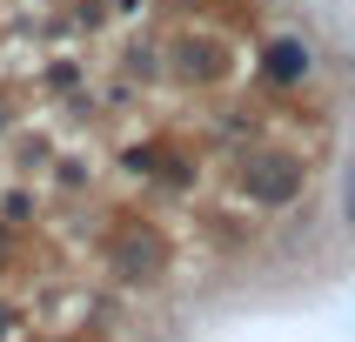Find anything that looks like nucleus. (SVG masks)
<instances>
[{"instance_id": "obj_6", "label": "nucleus", "mask_w": 355, "mask_h": 342, "mask_svg": "<svg viewBox=\"0 0 355 342\" xmlns=\"http://www.w3.org/2000/svg\"><path fill=\"white\" fill-rule=\"evenodd\" d=\"M342 221H349V228H355V168H349V175H342Z\"/></svg>"}, {"instance_id": "obj_3", "label": "nucleus", "mask_w": 355, "mask_h": 342, "mask_svg": "<svg viewBox=\"0 0 355 342\" xmlns=\"http://www.w3.org/2000/svg\"><path fill=\"white\" fill-rule=\"evenodd\" d=\"M309 74H315V47L302 34H275L268 40V54H261V80H268V87H302Z\"/></svg>"}, {"instance_id": "obj_7", "label": "nucleus", "mask_w": 355, "mask_h": 342, "mask_svg": "<svg viewBox=\"0 0 355 342\" xmlns=\"http://www.w3.org/2000/svg\"><path fill=\"white\" fill-rule=\"evenodd\" d=\"M155 161H161L155 148H128V168H135V175H148V168H155Z\"/></svg>"}, {"instance_id": "obj_11", "label": "nucleus", "mask_w": 355, "mask_h": 342, "mask_svg": "<svg viewBox=\"0 0 355 342\" xmlns=\"http://www.w3.org/2000/svg\"><path fill=\"white\" fill-rule=\"evenodd\" d=\"M0 121H7V108H0Z\"/></svg>"}, {"instance_id": "obj_9", "label": "nucleus", "mask_w": 355, "mask_h": 342, "mask_svg": "<svg viewBox=\"0 0 355 342\" xmlns=\"http://www.w3.org/2000/svg\"><path fill=\"white\" fill-rule=\"evenodd\" d=\"M7 329H14V309H7V302H0V336H7Z\"/></svg>"}, {"instance_id": "obj_10", "label": "nucleus", "mask_w": 355, "mask_h": 342, "mask_svg": "<svg viewBox=\"0 0 355 342\" xmlns=\"http://www.w3.org/2000/svg\"><path fill=\"white\" fill-rule=\"evenodd\" d=\"M0 262H7V235H0Z\"/></svg>"}, {"instance_id": "obj_5", "label": "nucleus", "mask_w": 355, "mask_h": 342, "mask_svg": "<svg viewBox=\"0 0 355 342\" xmlns=\"http://www.w3.org/2000/svg\"><path fill=\"white\" fill-rule=\"evenodd\" d=\"M47 87H60V94L80 87V67H74V60H54V67H47Z\"/></svg>"}, {"instance_id": "obj_2", "label": "nucleus", "mask_w": 355, "mask_h": 342, "mask_svg": "<svg viewBox=\"0 0 355 342\" xmlns=\"http://www.w3.org/2000/svg\"><path fill=\"white\" fill-rule=\"evenodd\" d=\"M107 255H114L121 282H155L161 268H168V241H161L155 228H121V235L107 241Z\"/></svg>"}, {"instance_id": "obj_1", "label": "nucleus", "mask_w": 355, "mask_h": 342, "mask_svg": "<svg viewBox=\"0 0 355 342\" xmlns=\"http://www.w3.org/2000/svg\"><path fill=\"white\" fill-rule=\"evenodd\" d=\"M235 188L255 201V208H288V201L302 195V161L288 155V148H255V155H241Z\"/></svg>"}, {"instance_id": "obj_4", "label": "nucleus", "mask_w": 355, "mask_h": 342, "mask_svg": "<svg viewBox=\"0 0 355 342\" xmlns=\"http://www.w3.org/2000/svg\"><path fill=\"white\" fill-rule=\"evenodd\" d=\"M175 74L215 80V74H221V47H208V40H175Z\"/></svg>"}, {"instance_id": "obj_8", "label": "nucleus", "mask_w": 355, "mask_h": 342, "mask_svg": "<svg viewBox=\"0 0 355 342\" xmlns=\"http://www.w3.org/2000/svg\"><path fill=\"white\" fill-rule=\"evenodd\" d=\"M34 215V195H7V221H27Z\"/></svg>"}]
</instances>
